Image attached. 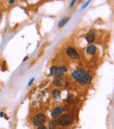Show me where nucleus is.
I'll return each mask as SVG.
<instances>
[{"mask_svg":"<svg viewBox=\"0 0 114 129\" xmlns=\"http://www.w3.org/2000/svg\"><path fill=\"white\" fill-rule=\"evenodd\" d=\"M33 80H34V79H33H33H31V81H30V83H29V85H31V84H32V83H33Z\"/></svg>","mask_w":114,"mask_h":129,"instance_id":"obj_16","label":"nucleus"},{"mask_svg":"<svg viewBox=\"0 0 114 129\" xmlns=\"http://www.w3.org/2000/svg\"><path fill=\"white\" fill-rule=\"evenodd\" d=\"M66 54L68 57H70V58L76 59V60L79 59V54H78L77 51H76V49L73 48H70V47L66 49Z\"/></svg>","mask_w":114,"mask_h":129,"instance_id":"obj_5","label":"nucleus"},{"mask_svg":"<svg viewBox=\"0 0 114 129\" xmlns=\"http://www.w3.org/2000/svg\"><path fill=\"white\" fill-rule=\"evenodd\" d=\"M71 76L75 80L77 81L81 84H88V83H91V77L87 72L82 70V69H77V70L73 71Z\"/></svg>","mask_w":114,"mask_h":129,"instance_id":"obj_1","label":"nucleus"},{"mask_svg":"<svg viewBox=\"0 0 114 129\" xmlns=\"http://www.w3.org/2000/svg\"><path fill=\"white\" fill-rule=\"evenodd\" d=\"M45 119H46V116L43 113H38V114L34 117L33 121V124L35 127H40L42 124L44 123Z\"/></svg>","mask_w":114,"mask_h":129,"instance_id":"obj_4","label":"nucleus"},{"mask_svg":"<svg viewBox=\"0 0 114 129\" xmlns=\"http://www.w3.org/2000/svg\"><path fill=\"white\" fill-rule=\"evenodd\" d=\"M68 20H69V18H68V17H66V18H62V20H60V22H59V24H58V26H59V27H62V26H63L64 25L68 22Z\"/></svg>","mask_w":114,"mask_h":129,"instance_id":"obj_11","label":"nucleus"},{"mask_svg":"<svg viewBox=\"0 0 114 129\" xmlns=\"http://www.w3.org/2000/svg\"><path fill=\"white\" fill-rule=\"evenodd\" d=\"M60 96H61V91L60 90H54L53 91V92H52V97H53V98L54 99H57V98H59L60 97Z\"/></svg>","mask_w":114,"mask_h":129,"instance_id":"obj_9","label":"nucleus"},{"mask_svg":"<svg viewBox=\"0 0 114 129\" xmlns=\"http://www.w3.org/2000/svg\"><path fill=\"white\" fill-rule=\"evenodd\" d=\"M38 129H48V127H47L46 126L41 125V126H40V127H39V128H38Z\"/></svg>","mask_w":114,"mask_h":129,"instance_id":"obj_13","label":"nucleus"},{"mask_svg":"<svg viewBox=\"0 0 114 129\" xmlns=\"http://www.w3.org/2000/svg\"><path fill=\"white\" fill-rule=\"evenodd\" d=\"M85 39H86V40L89 43L94 42L95 39H96V34H95L94 31H90L86 34V36H85Z\"/></svg>","mask_w":114,"mask_h":129,"instance_id":"obj_7","label":"nucleus"},{"mask_svg":"<svg viewBox=\"0 0 114 129\" xmlns=\"http://www.w3.org/2000/svg\"><path fill=\"white\" fill-rule=\"evenodd\" d=\"M96 52H97V48H96V46H94V45H90V46H89L86 49V53L88 55H94Z\"/></svg>","mask_w":114,"mask_h":129,"instance_id":"obj_8","label":"nucleus"},{"mask_svg":"<svg viewBox=\"0 0 114 129\" xmlns=\"http://www.w3.org/2000/svg\"><path fill=\"white\" fill-rule=\"evenodd\" d=\"M13 2H14V1H12V0H11V1H9V3H10V4H12Z\"/></svg>","mask_w":114,"mask_h":129,"instance_id":"obj_17","label":"nucleus"},{"mask_svg":"<svg viewBox=\"0 0 114 129\" xmlns=\"http://www.w3.org/2000/svg\"><path fill=\"white\" fill-rule=\"evenodd\" d=\"M75 3H76V1H72V2H71V4H70V6L74 5V4H75Z\"/></svg>","mask_w":114,"mask_h":129,"instance_id":"obj_15","label":"nucleus"},{"mask_svg":"<svg viewBox=\"0 0 114 129\" xmlns=\"http://www.w3.org/2000/svg\"><path fill=\"white\" fill-rule=\"evenodd\" d=\"M55 127H56V121L53 120L49 123V127H48V129H54L55 128Z\"/></svg>","mask_w":114,"mask_h":129,"instance_id":"obj_12","label":"nucleus"},{"mask_svg":"<svg viewBox=\"0 0 114 129\" xmlns=\"http://www.w3.org/2000/svg\"><path fill=\"white\" fill-rule=\"evenodd\" d=\"M62 83H63V80H62L61 77H56L54 81V84L55 86H62Z\"/></svg>","mask_w":114,"mask_h":129,"instance_id":"obj_10","label":"nucleus"},{"mask_svg":"<svg viewBox=\"0 0 114 129\" xmlns=\"http://www.w3.org/2000/svg\"><path fill=\"white\" fill-rule=\"evenodd\" d=\"M67 71V68L64 66H54L50 69L51 76L56 77H61Z\"/></svg>","mask_w":114,"mask_h":129,"instance_id":"obj_2","label":"nucleus"},{"mask_svg":"<svg viewBox=\"0 0 114 129\" xmlns=\"http://www.w3.org/2000/svg\"><path fill=\"white\" fill-rule=\"evenodd\" d=\"M73 122V117L70 114H64L59 118L58 123L62 127H67Z\"/></svg>","mask_w":114,"mask_h":129,"instance_id":"obj_3","label":"nucleus"},{"mask_svg":"<svg viewBox=\"0 0 114 129\" xmlns=\"http://www.w3.org/2000/svg\"><path fill=\"white\" fill-rule=\"evenodd\" d=\"M89 4H90V1H88V2H87V3H85V4H84L83 6H82V9H84V8H85V7H86L87 5H88Z\"/></svg>","mask_w":114,"mask_h":129,"instance_id":"obj_14","label":"nucleus"},{"mask_svg":"<svg viewBox=\"0 0 114 129\" xmlns=\"http://www.w3.org/2000/svg\"><path fill=\"white\" fill-rule=\"evenodd\" d=\"M64 112V108L62 106H58L56 107V108H54V110L52 111V113H51V116H52L53 119H57V118L59 117V116H61L62 115V113Z\"/></svg>","mask_w":114,"mask_h":129,"instance_id":"obj_6","label":"nucleus"}]
</instances>
